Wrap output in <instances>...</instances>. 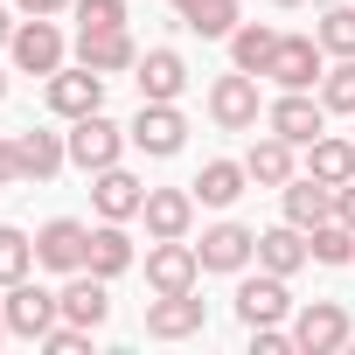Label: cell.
<instances>
[{
  "instance_id": "18",
  "label": "cell",
  "mask_w": 355,
  "mask_h": 355,
  "mask_svg": "<svg viewBox=\"0 0 355 355\" xmlns=\"http://www.w3.org/2000/svg\"><path fill=\"white\" fill-rule=\"evenodd\" d=\"M244 174H251V189H286L293 174H300V146L279 139V132H265V139L244 153Z\"/></svg>"
},
{
  "instance_id": "15",
  "label": "cell",
  "mask_w": 355,
  "mask_h": 355,
  "mask_svg": "<svg viewBox=\"0 0 355 355\" xmlns=\"http://www.w3.org/2000/svg\"><path fill=\"white\" fill-rule=\"evenodd\" d=\"M91 202H98L105 223H132V216L146 209V182H132L125 167H98V174H91Z\"/></svg>"
},
{
  "instance_id": "40",
  "label": "cell",
  "mask_w": 355,
  "mask_h": 355,
  "mask_svg": "<svg viewBox=\"0 0 355 355\" xmlns=\"http://www.w3.org/2000/svg\"><path fill=\"white\" fill-rule=\"evenodd\" d=\"M174 8H182V15H189V8H196V0H174Z\"/></svg>"
},
{
  "instance_id": "29",
  "label": "cell",
  "mask_w": 355,
  "mask_h": 355,
  "mask_svg": "<svg viewBox=\"0 0 355 355\" xmlns=\"http://www.w3.org/2000/svg\"><path fill=\"white\" fill-rule=\"evenodd\" d=\"M182 21H189L202 42H230V28H237L244 15H237V0H196V8H189Z\"/></svg>"
},
{
  "instance_id": "4",
  "label": "cell",
  "mask_w": 355,
  "mask_h": 355,
  "mask_svg": "<svg viewBox=\"0 0 355 355\" xmlns=\"http://www.w3.org/2000/svg\"><path fill=\"white\" fill-rule=\"evenodd\" d=\"M8 56H15V70H28V77H56V70H63V28H56L49 15H28V21H15Z\"/></svg>"
},
{
  "instance_id": "32",
  "label": "cell",
  "mask_w": 355,
  "mask_h": 355,
  "mask_svg": "<svg viewBox=\"0 0 355 355\" xmlns=\"http://www.w3.org/2000/svg\"><path fill=\"white\" fill-rule=\"evenodd\" d=\"M320 105H327V112H348V119H355V56H341V63H334V70L320 77Z\"/></svg>"
},
{
  "instance_id": "5",
  "label": "cell",
  "mask_w": 355,
  "mask_h": 355,
  "mask_svg": "<svg viewBox=\"0 0 355 355\" xmlns=\"http://www.w3.org/2000/svg\"><path fill=\"white\" fill-rule=\"evenodd\" d=\"M209 119H216L223 132H251V125L265 119L258 77H251V70H230V77H216V84H209Z\"/></svg>"
},
{
  "instance_id": "22",
  "label": "cell",
  "mask_w": 355,
  "mask_h": 355,
  "mask_svg": "<svg viewBox=\"0 0 355 355\" xmlns=\"http://www.w3.org/2000/svg\"><path fill=\"white\" fill-rule=\"evenodd\" d=\"M306 258H313V251H306V230H300V223H279V230H258V265H265V272L293 279V272H300Z\"/></svg>"
},
{
  "instance_id": "14",
  "label": "cell",
  "mask_w": 355,
  "mask_h": 355,
  "mask_svg": "<svg viewBox=\"0 0 355 355\" xmlns=\"http://www.w3.org/2000/svg\"><path fill=\"white\" fill-rule=\"evenodd\" d=\"M146 334H153V341H189V334H202V300H196V293H153V300H146Z\"/></svg>"
},
{
  "instance_id": "35",
  "label": "cell",
  "mask_w": 355,
  "mask_h": 355,
  "mask_svg": "<svg viewBox=\"0 0 355 355\" xmlns=\"http://www.w3.org/2000/svg\"><path fill=\"white\" fill-rule=\"evenodd\" d=\"M251 348H258V355H286L293 334H286V327H251Z\"/></svg>"
},
{
  "instance_id": "44",
  "label": "cell",
  "mask_w": 355,
  "mask_h": 355,
  "mask_svg": "<svg viewBox=\"0 0 355 355\" xmlns=\"http://www.w3.org/2000/svg\"><path fill=\"white\" fill-rule=\"evenodd\" d=\"M348 139H355V132H348Z\"/></svg>"
},
{
  "instance_id": "19",
  "label": "cell",
  "mask_w": 355,
  "mask_h": 355,
  "mask_svg": "<svg viewBox=\"0 0 355 355\" xmlns=\"http://www.w3.org/2000/svg\"><path fill=\"white\" fill-rule=\"evenodd\" d=\"M132 70H139V98H153V105H174V98L189 91V63L174 56V49H146Z\"/></svg>"
},
{
  "instance_id": "10",
  "label": "cell",
  "mask_w": 355,
  "mask_h": 355,
  "mask_svg": "<svg viewBox=\"0 0 355 355\" xmlns=\"http://www.w3.org/2000/svg\"><path fill=\"white\" fill-rule=\"evenodd\" d=\"M265 125H272L279 139L306 146V139H320V132H327V105H320L313 91H279V98L265 105Z\"/></svg>"
},
{
  "instance_id": "13",
  "label": "cell",
  "mask_w": 355,
  "mask_h": 355,
  "mask_svg": "<svg viewBox=\"0 0 355 355\" xmlns=\"http://www.w3.org/2000/svg\"><path fill=\"white\" fill-rule=\"evenodd\" d=\"M196 258H202V272H244V265L258 258V230H244V223H209L202 244H196Z\"/></svg>"
},
{
  "instance_id": "23",
  "label": "cell",
  "mask_w": 355,
  "mask_h": 355,
  "mask_svg": "<svg viewBox=\"0 0 355 355\" xmlns=\"http://www.w3.org/2000/svg\"><path fill=\"white\" fill-rule=\"evenodd\" d=\"M21 182H56V167L70 160V139L63 132H21Z\"/></svg>"
},
{
  "instance_id": "43",
  "label": "cell",
  "mask_w": 355,
  "mask_h": 355,
  "mask_svg": "<svg viewBox=\"0 0 355 355\" xmlns=\"http://www.w3.org/2000/svg\"><path fill=\"white\" fill-rule=\"evenodd\" d=\"M0 341H8V313H0Z\"/></svg>"
},
{
  "instance_id": "17",
  "label": "cell",
  "mask_w": 355,
  "mask_h": 355,
  "mask_svg": "<svg viewBox=\"0 0 355 355\" xmlns=\"http://www.w3.org/2000/svg\"><path fill=\"white\" fill-rule=\"evenodd\" d=\"M146 237H189L196 230V189H146Z\"/></svg>"
},
{
  "instance_id": "38",
  "label": "cell",
  "mask_w": 355,
  "mask_h": 355,
  "mask_svg": "<svg viewBox=\"0 0 355 355\" xmlns=\"http://www.w3.org/2000/svg\"><path fill=\"white\" fill-rule=\"evenodd\" d=\"M77 0H21V15H70Z\"/></svg>"
},
{
  "instance_id": "6",
  "label": "cell",
  "mask_w": 355,
  "mask_h": 355,
  "mask_svg": "<svg viewBox=\"0 0 355 355\" xmlns=\"http://www.w3.org/2000/svg\"><path fill=\"white\" fill-rule=\"evenodd\" d=\"M348 341H355L348 306L313 300V306H300V313H293V348H300V355H334V348H348Z\"/></svg>"
},
{
  "instance_id": "9",
  "label": "cell",
  "mask_w": 355,
  "mask_h": 355,
  "mask_svg": "<svg viewBox=\"0 0 355 355\" xmlns=\"http://www.w3.org/2000/svg\"><path fill=\"white\" fill-rule=\"evenodd\" d=\"M125 132H132V146L153 153V160H174V153L189 146V119L174 112V105H153V98H139V119H132Z\"/></svg>"
},
{
  "instance_id": "7",
  "label": "cell",
  "mask_w": 355,
  "mask_h": 355,
  "mask_svg": "<svg viewBox=\"0 0 355 355\" xmlns=\"http://www.w3.org/2000/svg\"><path fill=\"white\" fill-rule=\"evenodd\" d=\"M105 70H91V63H77V70H56L49 84H42V98H49V112L56 119H84V112H105Z\"/></svg>"
},
{
  "instance_id": "12",
  "label": "cell",
  "mask_w": 355,
  "mask_h": 355,
  "mask_svg": "<svg viewBox=\"0 0 355 355\" xmlns=\"http://www.w3.org/2000/svg\"><path fill=\"white\" fill-rule=\"evenodd\" d=\"M286 313H293V293H286V279L258 265V279H244V286H237V320H244V327H279Z\"/></svg>"
},
{
  "instance_id": "28",
  "label": "cell",
  "mask_w": 355,
  "mask_h": 355,
  "mask_svg": "<svg viewBox=\"0 0 355 355\" xmlns=\"http://www.w3.org/2000/svg\"><path fill=\"white\" fill-rule=\"evenodd\" d=\"M306 251H313V265H355V230L341 216H327L306 230Z\"/></svg>"
},
{
  "instance_id": "37",
  "label": "cell",
  "mask_w": 355,
  "mask_h": 355,
  "mask_svg": "<svg viewBox=\"0 0 355 355\" xmlns=\"http://www.w3.org/2000/svg\"><path fill=\"white\" fill-rule=\"evenodd\" d=\"M334 216L355 230V182H341V189H334Z\"/></svg>"
},
{
  "instance_id": "20",
  "label": "cell",
  "mask_w": 355,
  "mask_h": 355,
  "mask_svg": "<svg viewBox=\"0 0 355 355\" xmlns=\"http://www.w3.org/2000/svg\"><path fill=\"white\" fill-rule=\"evenodd\" d=\"M279 196H286V223H300V230H313V223L334 216V189L320 182V174H293Z\"/></svg>"
},
{
  "instance_id": "27",
  "label": "cell",
  "mask_w": 355,
  "mask_h": 355,
  "mask_svg": "<svg viewBox=\"0 0 355 355\" xmlns=\"http://www.w3.org/2000/svg\"><path fill=\"white\" fill-rule=\"evenodd\" d=\"M244 182H251V174H244V160H209L202 174H196V202H209V209H230L237 196H244Z\"/></svg>"
},
{
  "instance_id": "16",
  "label": "cell",
  "mask_w": 355,
  "mask_h": 355,
  "mask_svg": "<svg viewBox=\"0 0 355 355\" xmlns=\"http://www.w3.org/2000/svg\"><path fill=\"white\" fill-rule=\"evenodd\" d=\"M77 63H91V70L119 77V70H132V63H139V42H132L125 28H77Z\"/></svg>"
},
{
  "instance_id": "30",
  "label": "cell",
  "mask_w": 355,
  "mask_h": 355,
  "mask_svg": "<svg viewBox=\"0 0 355 355\" xmlns=\"http://www.w3.org/2000/svg\"><path fill=\"white\" fill-rule=\"evenodd\" d=\"M28 265H35V237H21L15 223H0V286L28 279Z\"/></svg>"
},
{
  "instance_id": "21",
  "label": "cell",
  "mask_w": 355,
  "mask_h": 355,
  "mask_svg": "<svg viewBox=\"0 0 355 355\" xmlns=\"http://www.w3.org/2000/svg\"><path fill=\"white\" fill-rule=\"evenodd\" d=\"M112 279H98V272H70V286H63V320H77V327H105V313H112V293H105Z\"/></svg>"
},
{
  "instance_id": "31",
  "label": "cell",
  "mask_w": 355,
  "mask_h": 355,
  "mask_svg": "<svg viewBox=\"0 0 355 355\" xmlns=\"http://www.w3.org/2000/svg\"><path fill=\"white\" fill-rule=\"evenodd\" d=\"M313 35H320V49H327V56H355V8H327Z\"/></svg>"
},
{
  "instance_id": "25",
  "label": "cell",
  "mask_w": 355,
  "mask_h": 355,
  "mask_svg": "<svg viewBox=\"0 0 355 355\" xmlns=\"http://www.w3.org/2000/svg\"><path fill=\"white\" fill-rule=\"evenodd\" d=\"M272 49H279V28H272V21H237V28H230V63H237V70L265 77Z\"/></svg>"
},
{
  "instance_id": "8",
  "label": "cell",
  "mask_w": 355,
  "mask_h": 355,
  "mask_svg": "<svg viewBox=\"0 0 355 355\" xmlns=\"http://www.w3.org/2000/svg\"><path fill=\"white\" fill-rule=\"evenodd\" d=\"M196 279H202V258H196L189 237H153V251H146V286L153 293H196Z\"/></svg>"
},
{
  "instance_id": "11",
  "label": "cell",
  "mask_w": 355,
  "mask_h": 355,
  "mask_svg": "<svg viewBox=\"0 0 355 355\" xmlns=\"http://www.w3.org/2000/svg\"><path fill=\"white\" fill-rule=\"evenodd\" d=\"M84 258H91V230H84L77 216H56V223L35 230V265H49V272H84Z\"/></svg>"
},
{
  "instance_id": "24",
  "label": "cell",
  "mask_w": 355,
  "mask_h": 355,
  "mask_svg": "<svg viewBox=\"0 0 355 355\" xmlns=\"http://www.w3.org/2000/svg\"><path fill=\"white\" fill-rule=\"evenodd\" d=\"M306 174H320L327 189H341V182H355V139H334V132H320V139H306Z\"/></svg>"
},
{
  "instance_id": "36",
  "label": "cell",
  "mask_w": 355,
  "mask_h": 355,
  "mask_svg": "<svg viewBox=\"0 0 355 355\" xmlns=\"http://www.w3.org/2000/svg\"><path fill=\"white\" fill-rule=\"evenodd\" d=\"M8 182H21V146L0 139V189H8Z\"/></svg>"
},
{
  "instance_id": "3",
  "label": "cell",
  "mask_w": 355,
  "mask_h": 355,
  "mask_svg": "<svg viewBox=\"0 0 355 355\" xmlns=\"http://www.w3.org/2000/svg\"><path fill=\"white\" fill-rule=\"evenodd\" d=\"M70 160L84 167V174H98V167H119V153L132 146V132H119L105 112H84V119H70Z\"/></svg>"
},
{
  "instance_id": "33",
  "label": "cell",
  "mask_w": 355,
  "mask_h": 355,
  "mask_svg": "<svg viewBox=\"0 0 355 355\" xmlns=\"http://www.w3.org/2000/svg\"><path fill=\"white\" fill-rule=\"evenodd\" d=\"M77 28H125V0H77Z\"/></svg>"
},
{
  "instance_id": "39",
  "label": "cell",
  "mask_w": 355,
  "mask_h": 355,
  "mask_svg": "<svg viewBox=\"0 0 355 355\" xmlns=\"http://www.w3.org/2000/svg\"><path fill=\"white\" fill-rule=\"evenodd\" d=\"M8 42H15V21H8V15H0V49H8Z\"/></svg>"
},
{
  "instance_id": "1",
  "label": "cell",
  "mask_w": 355,
  "mask_h": 355,
  "mask_svg": "<svg viewBox=\"0 0 355 355\" xmlns=\"http://www.w3.org/2000/svg\"><path fill=\"white\" fill-rule=\"evenodd\" d=\"M0 313H8V334H21V341H42V334L63 320V293L15 279V286H8V300H0Z\"/></svg>"
},
{
  "instance_id": "41",
  "label": "cell",
  "mask_w": 355,
  "mask_h": 355,
  "mask_svg": "<svg viewBox=\"0 0 355 355\" xmlns=\"http://www.w3.org/2000/svg\"><path fill=\"white\" fill-rule=\"evenodd\" d=\"M0 98H8V70H0Z\"/></svg>"
},
{
  "instance_id": "42",
  "label": "cell",
  "mask_w": 355,
  "mask_h": 355,
  "mask_svg": "<svg viewBox=\"0 0 355 355\" xmlns=\"http://www.w3.org/2000/svg\"><path fill=\"white\" fill-rule=\"evenodd\" d=\"M272 8H300V0H272Z\"/></svg>"
},
{
  "instance_id": "26",
  "label": "cell",
  "mask_w": 355,
  "mask_h": 355,
  "mask_svg": "<svg viewBox=\"0 0 355 355\" xmlns=\"http://www.w3.org/2000/svg\"><path fill=\"white\" fill-rule=\"evenodd\" d=\"M84 272H98V279L132 272V237H125V223H98V230H91V258H84Z\"/></svg>"
},
{
  "instance_id": "34",
  "label": "cell",
  "mask_w": 355,
  "mask_h": 355,
  "mask_svg": "<svg viewBox=\"0 0 355 355\" xmlns=\"http://www.w3.org/2000/svg\"><path fill=\"white\" fill-rule=\"evenodd\" d=\"M42 348H49V355H84V348H91V327H77V320H56V327L42 334Z\"/></svg>"
},
{
  "instance_id": "2",
  "label": "cell",
  "mask_w": 355,
  "mask_h": 355,
  "mask_svg": "<svg viewBox=\"0 0 355 355\" xmlns=\"http://www.w3.org/2000/svg\"><path fill=\"white\" fill-rule=\"evenodd\" d=\"M265 77H272L279 91H313V84L327 77V49H320V35H279Z\"/></svg>"
}]
</instances>
